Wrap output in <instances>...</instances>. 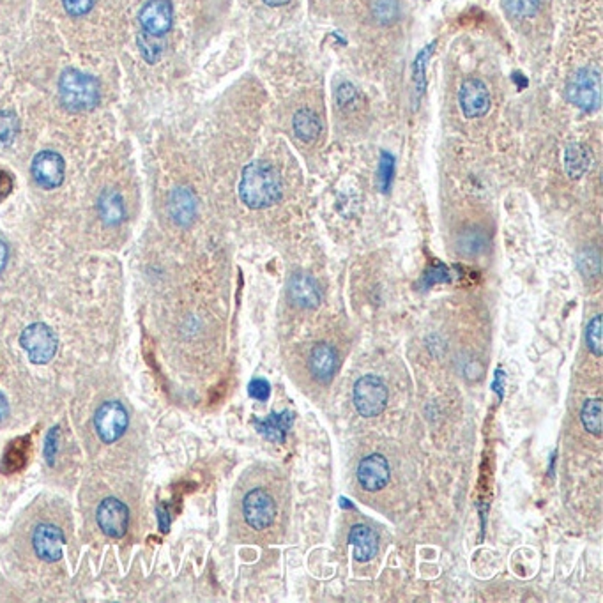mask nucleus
<instances>
[{"label": "nucleus", "mask_w": 603, "mask_h": 603, "mask_svg": "<svg viewBox=\"0 0 603 603\" xmlns=\"http://www.w3.org/2000/svg\"><path fill=\"white\" fill-rule=\"evenodd\" d=\"M586 344H588V349L591 351V354H595L597 358H602V315L600 313L595 315L591 319V322L588 324Z\"/></svg>", "instance_id": "cd10ccee"}, {"label": "nucleus", "mask_w": 603, "mask_h": 603, "mask_svg": "<svg viewBox=\"0 0 603 603\" xmlns=\"http://www.w3.org/2000/svg\"><path fill=\"white\" fill-rule=\"evenodd\" d=\"M308 365H310L312 375L319 383H329L338 370V354H336L335 347H331L329 344H326V342L317 344L310 351Z\"/></svg>", "instance_id": "dca6fc26"}, {"label": "nucleus", "mask_w": 603, "mask_h": 603, "mask_svg": "<svg viewBox=\"0 0 603 603\" xmlns=\"http://www.w3.org/2000/svg\"><path fill=\"white\" fill-rule=\"evenodd\" d=\"M9 414V406H7V400L5 397L0 393V421H4Z\"/></svg>", "instance_id": "58836bf2"}, {"label": "nucleus", "mask_w": 603, "mask_h": 603, "mask_svg": "<svg viewBox=\"0 0 603 603\" xmlns=\"http://www.w3.org/2000/svg\"><path fill=\"white\" fill-rule=\"evenodd\" d=\"M158 515H159V522H161V530L166 533L168 531V524H170V515L166 514V510L163 508V505L158 508Z\"/></svg>", "instance_id": "e433bc0d"}, {"label": "nucleus", "mask_w": 603, "mask_h": 603, "mask_svg": "<svg viewBox=\"0 0 603 603\" xmlns=\"http://www.w3.org/2000/svg\"><path fill=\"white\" fill-rule=\"evenodd\" d=\"M542 4L544 0H503L505 11L517 19L533 18L540 11Z\"/></svg>", "instance_id": "a878e982"}, {"label": "nucleus", "mask_w": 603, "mask_h": 603, "mask_svg": "<svg viewBox=\"0 0 603 603\" xmlns=\"http://www.w3.org/2000/svg\"><path fill=\"white\" fill-rule=\"evenodd\" d=\"M487 246V236L480 228H469L459 237V250L469 257L482 253Z\"/></svg>", "instance_id": "393cba45"}, {"label": "nucleus", "mask_w": 603, "mask_h": 603, "mask_svg": "<svg viewBox=\"0 0 603 603\" xmlns=\"http://www.w3.org/2000/svg\"><path fill=\"white\" fill-rule=\"evenodd\" d=\"M18 133V117L9 110H0V145H9Z\"/></svg>", "instance_id": "c85d7f7f"}, {"label": "nucleus", "mask_w": 603, "mask_h": 603, "mask_svg": "<svg viewBox=\"0 0 603 603\" xmlns=\"http://www.w3.org/2000/svg\"><path fill=\"white\" fill-rule=\"evenodd\" d=\"M459 104L468 119H478L489 113L492 97L487 83L480 78H468L459 90Z\"/></svg>", "instance_id": "6e6552de"}, {"label": "nucleus", "mask_w": 603, "mask_h": 603, "mask_svg": "<svg viewBox=\"0 0 603 603\" xmlns=\"http://www.w3.org/2000/svg\"><path fill=\"white\" fill-rule=\"evenodd\" d=\"M391 480L390 462L381 453L365 457L358 466V482L368 492H379L388 487Z\"/></svg>", "instance_id": "f8f14e48"}, {"label": "nucleus", "mask_w": 603, "mask_h": 603, "mask_svg": "<svg viewBox=\"0 0 603 603\" xmlns=\"http://www.w3.org/2000/svg\"><path fill=\"white\" fill-rule=\"evenodd\" d=\"M28 455H30V439L28 437H19V439L9 443V446L5 448L4 459H2V471L5 475H12V473L21 471L28 462Z\"/></svg>", "instance_id": "412c9836"}, {"label": "nucleus", "mask_w": 603, "mask_h": 603, "mask_svg": "<svg viewBox=\"0 0 603 603\" xmlns=\"http://www.w3.org/2000/svg\"><path fill=\"white\" fill-rule=\"evenodd\" d=\"M287 294L292 305L303 310H315L322 303V290L317 280L306 273H296L289 280Z\"/></svg>", "instance_id": "ddd939ff"}, {"label": "nucleus", "mask_w": 603, "mask_h": 603, "mask_svg": "<svg viewBox=\"0 0 603 603\" xmlns=\"http://www.w3.org/2000/svg\"><path fill=\"white\" fill-rule=\"evenodd\" d=\"M505 381H506V374L503 370L496 372V383L492 384V390L498 391L499 398H505Z\"/></svg>", "instance_id": "c9c22d12"}, {"label": "nucleus", "mask_w": 603, "mask_h": 603, "mask_svg": "<svg viewBox=\"0 0 603 603\" xmlns=\"http://www.w3.org/2000/svg\"><path fill=\"white\" fill-rule=\"evenodd\" d=\"M96 521L106 537L122 538L129 526V510L122 501L108 498L97 506Z\"/></svg>", "instance_id": "9b49d317"}, {"label": "nucleus", "mask_w": 603, "mask_h": 603, "mask_svg": "<svg viewBox=\"0 0 603 603\" xmlns=\"http://www.w3.org/2000/svg\"><path fill=\"white\" fill-rule=\"evenodd\" d=\"M197 209H198V202H197L195 193L189 188L177 186L170 193L168 213L177 225H181V227L191 225L197 218Z\"/></svg>", "instance_id": "2eb2a0df"}, {"label": "nucleus", "mask_w": 603, "mask_h": 603, "mask_svg": "<svg viewBox=\"0 0 603 603\" xmlns=\"http://www.w3.org/2000/svg\"><path fill=\"white\" fill-rule=\"evenodd\" d=\"M97 211L99 216L104 223L108 225H117L124 220L126 216V207H124V200L122 197L113 191V189H106L101 193L99 202H97Z\"/></svg>", "instance_id": "4be33fe9"}, {"label": "nucleus", "mask_w": 603, "mask_h": 603, "mask_svg": "<svg viewBox=\"0 0 603 603\" xmlns=\"http://www.w3.org/2000/svg\"><path fill=\"white\" fill-rule=\"evenodd\" d=\"M292 421H294V413L289 409L280 414L273 413L266 420H253L255 430L271 443H282L287 437L289 430L292 429Z\"/></svg>", "instance_id": "a211bd4d"}, {"label": "nucleus", "mask_w": 603, "mask_h": 603, "mask_svg": "<svg viewBox=\"0 0 603 603\" xmlns=\"http://www.w3.org/2000/svg\"><path fill=\"white\" fill-rule=\"evenodd\" d=\"M282 195V177L271 163L257 159L244 166L239 182V197L246 207L255 211L267 209L278 204Z\"/></svg>", "instance_id": "f257e3e1"}, {"label": "nucleus", "mask_w": 603, "mask_h": 603, "mask_svg": "<svg viewBox=\"0 0 603 603\" xmlns=\"http://www.w3.org/2000/svg\"><path fill=\"white\" fill-rule=\"evenodd\" d=\"M138 43H140L142 55H143V57H145L149 62H156V60L159 58L161 48H159L156 43H152V41L149 39V35H145L143 39L140 37V39H138Z\"/></svg>", "instance_id": "473e14b6"}, {"label": "nucleus", "mask_w": 603, "mask_h": 603, "mask_svg": "<svg viewBox=\"0 0 603 603\" xmlns=\"http://www.w3.org/2000/svg\"><path fill=\"white\" fill-rule=\"evenodd\" d=\"M290 0H264V4H267L269 7H282L287 5Z\"/></svg>", "instance_id": "ea45409f"}, {"label": "nucleus", "mask_w": 603, "mask_h": 603, "mask_svg": "<svg viewBox=\"0 0 603 603\" xmlns=\"http://www.w3.org/2000/svg\"><path fill=\"white\" fill-rule=\"evenodd\" d=\"M32 545L39 560L57 563L62 558L64 533L53 524H39L32 535Z\"/></svg>", "instance_id": "4468645a"}, {"label": "nucleus", "mask_w": 603, "mask_h": 603, "mask_svg": "<svg viewBox=\"0 0 603 603\" xmlns=\"http://www.w3.org/2000/svg\"><path fill=\"white\" fill-rule=\"evenodd\" d=\"M276 514V503L264 489H253L243 499L244 521L255 531H264L274 524Z\"/></svg>", "instance_id": "423d86ee"}, {"label": "nucleus", "mask_w": 603, "mask_h": 603, "mask_svg": "<svg viewBox=\"0 0 603 603\" xmlns=\"http://www.w3.org/2000/svg\"><path fill=\"white\" fill-rule=\"evenodd\" d=\"M349 545L354 547V558H356L358 563H368L379 553L377 533L365 524H358V526L351 528Z\"/></svg>", "instance_id": "f3484780"}, {"label": "nucleus", "mask_w": 603, "mask_h": 603, "mask_svg": "<svg viewBox=\"0 0 603 603\" xmlns=\"http://www.w3.org/2000/svg\"><path fill=\"white\" fill-rule=\"evenodd\" d=\"M370 11L379 25H391L400 16V4L398 0H372Z\"/></svg>", "instance_id": "b1692460"}, {"label": "nucleus", "mask_w": 603, "mask_h": 603, "mask_svg": "<svg viewBox=\"0 0 603 603\" xmlns=\"http://www.w3.org/2000/svg\"><path fill=\"white\" fill-rule=\"evenodd\" d=\"M57 434H58V429H51L50 434H48V439H46V446H44V457L50 464H53V457L55 453L58 452V445H57Z\"/></svg>", "instance_id": "72a5a7b5"}, {"label": "nucleus", "mask_w": 603, "mask_h": 603, "mask_svg": "<svg viewBox=\"0 0 603 603\" xmlns=\"http://www.w3.org/2000/svg\"><path fill=\"white\" fill-rule=\"evenodd\" d=\"M388 400V386L377 375H363L354 384V406L363 418L379 416L386 409Z\"/></svg>", "instance_id": "20e7f679"}, {"label": "nucleus", "mask_w": 603, "mask_h": 603, "mask_svg": "<svg viewBox=\"0 0 603 603\" xmlns=\"http://www.w3.org/2000/svg\"><path fill=\"white\" fill-rule=\"evenodd\" d=\"M248 395L255 400H260V402H266L271 395V384L266 381V379H253L250 384H248Z\"/></svg>", "instance_id": "7c9ffc66"}, {"label": "nucleus", "mask_w": 603, "mask_h": 603, "mask_svg": "<svg viewBox=\"0 0 603 603\" xmlns=\"http://www.w3.org/2000/svg\"><path fill=\"white\" fill-rule=\"evenodd\" d=\"M19 344L28 354V359L35 365H44L53 359L58 349V340L50 326L43 322L30 324L19 335Z\"/></svg>", "instance_id": "39448f33"}, {"label": "nucleus", "mask_w": 603, "mask_h": 603, "mask_svg": "<svg viewBox=\"0 0 603 603\" xmlns=\"http://www.w3.org/2000/svg\"><path fill=\"white\" fill-rule=\"evenodd\" d=\"M292 128L296 136L305 142V143H312L321 136L322 131V124L319 120V115L308 108H301L294 113L292 119Z\"/></svg>", "instance_id": "aec40b11"}, {"label": "nucleus", "mask_w": 603, "mask_h": 603, "mask_svg": "<svg viewBox=\"0 0 603 603\" xmlns=\"http://www.w3.org/2000/svg\"><path fill=\"white\" fill-rule=\"evenodd\" d=\"M62 5L67 11V14L83 16L92 9L94 0H62Z\"/></svg>", "instance_id": "2f4dec72"}, {"label": "nucleus", "mask_w": 603, "mask_h": 603, "mask_svg": "<svg viewBox=\"0 0 603 603\" xmlns=\"http://www.w3.org/2000/svg\"><path fill=\"white\" fill-rule=\"evenodd\" d=\"M58 97L67 110L87 112L97 106L101 87L94 76L69 67L58 78Z\"/></svg>", "instance_id": "f03ea898"}, {"label": "nucleus", "mask_w": 603, "mask_h": 603, "mask_svg": "<svg viewBox=\"0 0 603 603\" xmlns=\"http://www.w3.org/2000/svg\"><path fill=\"white\" fill-rule=\"evenodd\" d=\"M591 161H593V154L583 143H570L565 149L563 165L570 179H581L591 168Z\"/></svg>", "instance_id": "6ab92c4d"}, {"label": "nucleus", "mask_w": 603, "mask_h": 603, "mask_svg": "<svg viewBox=\"0 0 603 603\" xmlns=\"http://www.w3.org/2000/svg\"><path fill=\"white\" fill-rule=\"evenodd\" d=\"M128 425H129L128 411L119 402L103 404L94 416L96 434L106 445L119 441L126 434Z\"/></svg>", "instance_id": "0eeeda50"}, {"label": "nucleus", "mask_w": 603, "mask_h": 603, "mask_svg": "<svg viewBox=\"0 0 603 603\" xmlns=\"http://www.w3.org/2000/svg\"><path fill=\"white\" fill-rule=\"evenodd\" d=\"M393 170H395V159L391 154L383 152L381 154V161H379V168H377V184L381 188V191H388L391 182H393Z\"/></svg>", "instance_id": "c756f323"}, {"label": "nucleus", "mask_w": 603, "mask_h": 603, "mask_svg": "<svg viewBox=\"0 0 603 603\" xmlns=\"http://www.w3.org/2000/svg\"><path fill=\"white\" fill-rule=\"evenodd\" d=\"M602 80L597 67H581L567 83V97L584 112H595L602 103Z\"/></svg>", "instance_id": "7ed1b4c3"}, {"label": "nucleus", "mask_w": 603, "mask_h": 603, "mask_svg": "<svg viewBox=\"0 0 603 603\" xmlns=\"http://www.w3.org/2000/svg\"><path fill=\"white\" fill-rule=\"evenodd\" d=\"M602 398L595 397V398L586 400L583 413H581V420H583L586 432L595 437H602Z\"/></svg>", "instance_id": "5701e85b"}, {"label": "nucleus", "mask_w": 603, "mask_h": 603, "mask_svg": "<svg viewBox=\"0 0 603 603\" xmlns=\"http://www.w3.org/2000/svg\"><path fill=\"white\" fill-rule=\"evenodd\" d=\"M30 174L41 188L53 189L62 184L64 175H66V165L58 152L41 151L32 159Z\"/></svg>", "instance_id": "1a4fd4ad"}, {"label": "nucleus", "mask_w": 603, "mask_h": 603, "mask_svg": "<svg viewBox=\"0 0 603 603\" xmlns=\"http://www.w3.org/2000/svg\"><path fill=\"white\" fill-rule=\"evenodd\" d=\"M140 27L147 35L161 37L174 25V5L170 0H147L138 12Z\"/></svg>", "instance_id": "9d476101"}, {"label": "nucleus", "mask_w": 603, "mask_h": 603, "mask_svg": "<svg viewBox=\"0 0 603 603\" xmlns=\"http://www.w3.org/2000/svg\"><path fill=\"white\" fill-rule=\"evenodd\" d=\"M579 269L586 278H595L600 274V255L593 248H584L577 259Z\"/></svg>", "instance_id": "bb28decb"}, {"label": "nucleus", "mask_w": 603, "mask_h": 603, "mask_svg": "<svg viewBox=\"0 0 603 603\" xmlns=\"http://www.w3.org/2000/svg\"><path fill=\"white\" fill-rule=\"evenodd\" d=\"M12 188H14L12 175L7 170L0 168V202L11 195Z\"/></svg>", "instance_id": "f704fd0d"}, {"label": "nucleus", "mask_w": 603, "mask_h": 603, "mask_svg": "<svg viewBox=\"0 0 603 603\" xmlns=\"http://www.w3.org/2000/svg\"><path fill=\"white\" fill-rule=\"evenodd\" d=\"M7 259H9V250H7V244H5V243L0 239V273L5 269Z\"/></svg>", "instance_id": "4c0bfd02"}]
</instances>
